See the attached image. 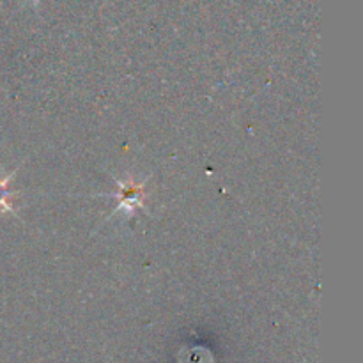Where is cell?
Here are the masks:
<instances>
[{"label": "cell", "mask_w": 363, "mask_h": 363, "mask_svg": "<svg viewBox=\"0 0 363 363\" xmlns=\"http://www.w3.org/2000/svg\"><path fill=\"white\" fill-rule=\"evenodd\" d=\"M18 169H20V167H18ZM18 169H14L13 172L7 174V176H0V211L13 213V215H16L13 206L14 197H16V191L9 190V183L14 177V174L18 172Z\"/></svg>", "instance_id": "cell-2"}, {"label": "cell", "mask_w": 363, "mask_h": 363, "mask_svg": "<svg viewBox=\"0 0 363 363\" xmlns=\"http://www.w3.org/2000/svg\"><path fill=\"white\" fill-rule=\"evenodd\" d=\"M34 2H39V0H34Z\"/></svg>", "instance_id": "cell-3"}, {"label": "cell", "mask_w": 363, "mask_h": 363, "mask_svg": "<svg viewBox=\"0 0 363 363\" xmlns=\"http://www.w3.org/2000/svg\"><path fill=\"white\" fill-rule=\"evenodd\" d=\"M149 179L151 176L145 177L144 181H137L135 177H126L123 181H117V190L116 191H108V194H94V195H84V197H96V199H116L117 206L112 213L108 215V218H113L116 215L123 213V216L126 220H131L137 211H144L145 215H151L145 208V188H147Z\"/></svg>", "instance_id": "cell-1"}]
</instances>
